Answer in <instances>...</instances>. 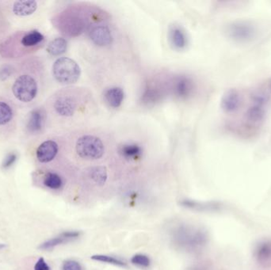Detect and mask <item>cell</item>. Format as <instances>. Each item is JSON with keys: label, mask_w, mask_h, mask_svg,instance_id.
Segmentation results:
<instances>
[{"label": "cell", "mask_w": 271, "mask_h": 270, "mask_svg": "<svg viewBox=\"0 0 271 270\" xmlns=\"http://www.w3.org/2000/svg\"><path fill=\"white\" fill-rule=\"evenodd\" d=\"M41 64L33 57L14 65L9 82L11 101L19 105H31L36 102L41 91Z\"/></svg>", "instance_id": "cell-1"}, {"label": "cell", "mask_w": 271, "mask_h": 270, "mask_svg": "<svg viewBox=\"0 0 271 270\" xmlns=\"http://www.w3.org/2000/svg\"><path fill=\"white\" fill-rule=\"evenodd\" d=\"M45 42V37L38 30L16 32L0 44V56L17 59L38 51Z\"/></svg>", "instance_id": "cell-2"}, {"label": "cell", "mask_w": 271, "mask_h": 270, "mask_svg": "<svg viewBox=\"0 0 271 270\" xmlns=\"http://www.w3.org/2000/svg\"><path fill=\"white\" fill-rule=\"evenodd\" d=\"M17 124L16 105L7 97L0 96V138L7 139L12 136Z\"/></svg>", "instance_id": "cell-3"}, {"label": "cell", "mask_w": 271, "mask_h": 270, "mask_svg": "<svg viewBox=\"0 0 271 270\" xmlns=\"http://www.w3.org/2000/svg\"><path fill=\"white\" fill-rule=\"evenodd\" d=\"M52 73L56 80L61 84H73L80 79L81 70L73 59L61 57L54 62Z\"/></svg>", "instance_id": "cell-4"}, {"label": "cell", "mask_w": 271, "mask_h": 270, "mask_svg": "<svg viewBox=\"0 0 271 270\" xmlns=\"http://www.w3.org/2000/svg\"><path fill=\"white\" fill-rule=\"evenodd\" d=\"M76 151L79 156L86 159H98L104 155L105 148L99 138L83 136L76 142Z\"/></svg>", "instance_id": "cell-5"}, {"label": "cell", "mask_w": 271, "mask_h": 270, "mask_svg": "<svg viewBox=\"0 0 271 270\" xmlns=\"http://www.w3.org/2000/svg\"><path fill=\"white\" fill-rule=\"evenodd\" d=\"M226 32L228 38L237 43H248L257 36L256 26L245 20H238L230 23Z\"/></svg>", "instance_id": "cell-6"}, {"label": "cell", "mask_w": 271, "mask_h": 270, "mask_svg": "<svg viewBox=\"0 0 271 270\" xmlns=\"http://www.w3.org/2000/svg\"><path fill=\"white\" fill-rule=\"evenodd\" d=\"M51 106L54 113L60 117H69L76 113L77 102L70 95L59 93L52 98L51 101Z\"/></svg>", "instance_id": "cell-7"}, {"label": "cell", "mask_w": 271, "mask_h": 270, "mask_svg": "<svg viewBox=\"0 0 271 270\" xmlns=\"http://www.w3.org/2000/svg\"><path fill=\"white\" fill-rule=\"evenodd\" d=\"M46 121L47 112L45 109H33L26 118L25 132L30 136H38L43 132Z\"/></svg>", "instance_id": "cell-8"}, {"label": "cell", "mask_w": 271, "mask_h": 270, "mask_svg": "<svg viewBox=\"0 0 271 270\" xmlns=\"http://www.w3.org/2000/svg\"><path fill=\"white\" fill-rule=\"evenodd\" d=\"M55 21L57 27L62 33L71 36L80 33L83 26H82L81 19L68 11L62 13L56 17Z\"/></svg>", "instance_id": "cell-9"}, {"label": "cell", "mask_w": 271, "mask_h": 270, "mask_svg": "<svg viewBox=\"0 0 271 270\" xmlns=\"http://www.w3.org/2000/svg\"><path fill=\"white\" fill-rule=\"evenodd\" d=\"M243 103V98L238 89H228L221 99V108L228 114H236L240 111Z\"/></svg>", "instance_id": "cell-10"}, {"label": "cell", "mask_w": 271, "mask_h": 270, "mask_svg": "<svg viewBox=\"0 0 271 270\" xmlns=\"http://www.w3.org/2000/svg\"><path fill=\"white\" fill-rule=\"evenodd\" d=\"M253 256L259 266L271 268V239L260 240L255 246Z\"/></svg>", "instance_id": "cell-11"}, {"label": "cell", "mask_w": 271, "mask_h": 270, "mask_svg": "<svg viewBox=\"0 0 271 270\" xmlns=\"http://www.w3.org/2000/svg\"><path fill=\"white\" fill-rule=\"evenodd\" d=\"M58 151V143L52 139H47L38 147L35 155L38 162L41 164H48L56 158Z\"/></svg>", "instance_id": "cell-12"}, {"label": "cell", "mask_w": 271, "mask_h": 270, "mask_svg": "<svg viewBox=\"0 0 271 270\" xmlns=\"http://www.w3.org/2000/svg\"><path fill=\"white\" fill-rule=\"evenodd\" d=\"M267 105L250 102L245 112L246 121L252 124H259L266 119Z\"/></svg>", "instance_id": "cell-13"}, {"label": "cell", "mask_w": 271, "mask_h": 270, "mask_svg": "<svg viewBox=\"0 0 271 270\" xmlns=\"http://www.w3.org/2000/svg\"><path fill=\"white\" fill-rule=\"evenodd\" d=\"M90 38L95 45L106 46L111 45L113 41L112 34L109 28L104 26L93 28L90 33Z\"/></svg>", "instance_id": "cell-14"}, {"label": "cell", "mask_w": 271, "mask_h": 270, "mask_svg": "<svg viewBox=\"0 0 271 270\" xmlns=\"http://www.w3.org/2000/svg\"><path fill=\"white\" fill-rule=\"evenodd\" d=\"M38 8L36 1H14L11 3V10L15 15L26 17L31 15Z\"/></svg>", "instance_id": "cell-15"}, {"label": "cell", "mask_w": 271, "mask_h": 270, "mask_svg": "<svg viewBox=\"0 0 271 270\" xmlns=\"http://www.w3.org/2000/svg\"><path fill=\"white\" fill-rule=\"evenodd\" d=\"M193 85L191 79L186 76H179L174 82V92L179 98H185L193 92Z\"/></svg>", "instance_id": "cell-16"}, {"label": "cell", "mask_w": 271, "mask_h": 270, "mask_svg": "<svg viewBox=\"0 0 271 270\" xmlns=\"http://www.w3.org/2000/svg\"><path fill=\"white\" fill-rule=\"evenodd\" d=\"M79 236H80V232L78 231H67V232L62 233L60 236L42 243L40 246V249H52L55 246H59L63 243H67V242L71 241L73 239H77Z\"/></svg>", "instance_id": "cell-17"}, {"label": "cell", "mask_w": 271, "mask_h": 270, "mask_svg": "<svg viewBox=\"0 0 271 270\" xmlns=\"http://www.w3.org/2000/svg\"><path fill=\"white\" fill-rule=\"evenodd\" d=\"M124 96V92L119 87L110 88L104 94L105 102L113 108H118L121 105Z\"/></svg>", "instance_id": "cell-18"}, {"label": "cell", "mask_w": 271, "mask_h": 270, "mask_svg": "<svg viewBox=\"0 0 271 270\" xmlns=\"http://www.w3.org/2000/svg\"><path fill=\"white\" fill-rule=\"evenodd\" d=\"M67 48V42L64 38H58L48 44L47 52L53 57L62 55L66 52Z\"/></svg>", "instance_id": "cell-19"}, {"label": "cell", "mask_w": 271, "mask_h": 270, "mask_svg": "<svg viewBox=\"0 0 271 270\" xmlns=\"http://www.w3.org/2000/svg\"><path fill=\"white\" fill-rule=\"evenodd\" d=\"M119 153L127 159H136L141 155L142 149L137 145H124L120 147Z\"/></svg>", "instance_id": "cell-20"}, {"label": "cell", "mask_w": 271, "mask_h": 270, "mask_svg": "<svg viewBox=\"0 0 271 270\" xmlns=\"http://www.w3.org/2000/svg\"><path fill=\"white\" fill-rule=\"evenodd\" d=\"M170 39L175 48H183L187 45V37L180 28L173 27L171 29Z\"/></svg>", "instance_id": "cell-21"}, {"label": "cell", "mask_w": 271, "mask_h": 270, "mask_svg": "<svg viewBox=\"0 0 271 270\" xmlns=\"http://www.w3.org/2000/svg\"><path fill=\"white\" fill-rule=\"evenodd\" d=\"M90 176L99 186H103L107 180V171L103 167H95L91 169Z\"/></svg>", "instance_id": "cell-22"}, {"label": "cell", "mask_w": 271, "mask_h": 270, "mask_svg": "<svg viewBox=\"0 0 271 270\" xmlns=\"http://www.w3.org/2000/svg\"><path fill=\"white\" fill-rule=\"evenodd\" d=\"M44 185L49 189H58L62 186L63 180L57 173H47L44 177Z\"/></svg>", "instance_id": "cell-23"}, {"label": "cell", "mask_w": 271, "mask_h": 270, "mask_svg": "<svg viewBox=\"0 0 271 270\" xmlns=\"http://www.w3.org/2000/svg\"><path fill=\"white\" fill-rule=\"evenodd\" d=\"M92 259L98 262H104V263L111 264V265H118V266H125L127 264L118 258H114V257L107 256V255H94L92 257Z\"/></svg>", "instance_id": "cell-24"}, {"label": "cell", "mask_w": 271, "mask_h": 270, "mask_svg": "<svg viewBox=\"0 0 271 270\" xmlns=\"http://www.w3.org/2000/svg\"><path fill=\"white\" fill-rule=\"evenodd\" d=\"M269 102V95L263 91H256L252 95H250V102H256V103L268 105Z\"/></svg>", "instance_id": "cell-25"}, {"label": "cell", "mask_w": 271, "mask_h": 270, "mask_svg": "<svg viewBox=\"0 0 271 270\" xmlns=\"http://www.w3.org/2000/svg\"><path fill=\"white\" fill-rule=\"evenodd\" d=\"M132 263L140 267H149L150 265V259L149 257L143 255H136L132 258Z\"/></svg>", "instance_id": "cell-26"}, {"label": "cell", "mask_w": 271, "mask_h": 270, "mask_svg": "<svg viewBox=\"0 0 271 270\" xmlns=\"http://www.w3.org/2000/svg\"><path fill=\"white\" fill-rule=\"evenodd\" d=\"M14 64H6L0 67V81L6 82L12 75Z\"/></svg>", "instance_id": "cell-27"}, {"label": "cell", "mask_w": 271, "mask_h": 270, "mask_svg": "<svg viewBox=\"0 0 271 270\" xmlns=\"http://www.w3.org/2000/svg\"><path fill=\"white\" fill-rule=\"evenodd\" d=\"M159 92L157 91H154V89H148L147 92H145L144 95H143V100L145 102H154L156 100H158V98H159Z\"/></svg>", "instance_id": "cell-28"}, {"label": "cell", "mask_w": 271, "mask_h": 270, "mask_svg": "<svg viewBox=\"0 0 271 270\" xmlns=\"http://www.w3.org/2000/svg\"><path fill=\"white\" fill-rule=\"evenodd\" d=\"M63 270H82L81 265L79 262L73 261V260H68L64 262L62 267Z\"/></svg>", "instance_id": "cell-29"}, {"label": "cell", "mask_w": 271, "mask_h": 270, "mask_svg": "<svg viewBox=\"0 0 271 270\" xmlns=\"http://www.w3.org/2000/svg\"><path fill=\"white\" fill-rule=\"evenodd\" d=\"M17 159V155L14 153L9 154L5 159H4V163H3V167L4 169H8L9 167H11L13 164L15 162Z\"/></svg>", "instance_id": "cell-30"}, {"label": "cell", "mask_w": 271, "mask_h": 270, "mask_svg": "<svg viewBox=\"0 0 271 270\" xmlns=\"http://www.w3.org/2000/svg\"><path fill=\"white\" fill-rule=\"evenodd\" d=\"M34 270H50V267L45 262L44 258H39L34 265Z\"/></svg>", "instance_id": "cell-31"}, {"label": "cell", "mask_w": 271, "mask_h": 270, "mask_svg": "<svg viewBox=\"0 0 271 270\" xmlns=\"http://www.w3.org/2000/svg\"><path fill=\"white\" fill-rule=\"evenodd\" d=\"M269 89H270V91H271V79H270V81H269Z\"/></svg>", "instance_id": "cell-32"}]
</instances>
